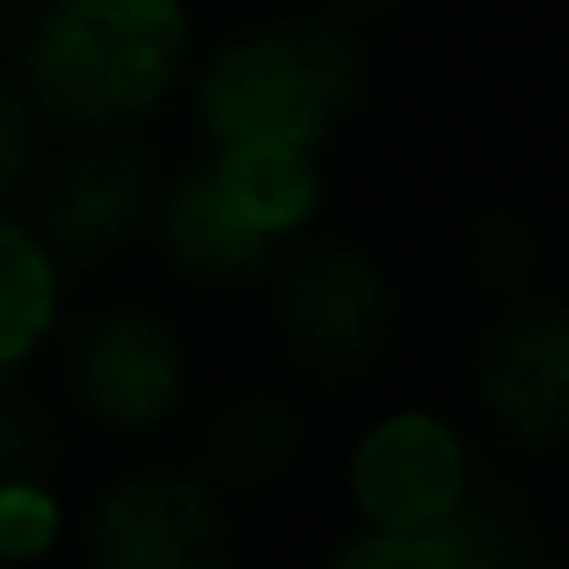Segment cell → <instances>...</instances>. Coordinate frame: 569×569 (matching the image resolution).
<instances>
[{"mask_svg":"<svg viewBox=\"0 0 569 569\" xmlns=\"http://www.w3.org/2000/svg\"><path fill=\"white\" fill-rule=\"evenodd\" d=\"M373 92L361 26L337 13L258 19L190 62L184 99L202 148H307L331 153Z\"/></svg>","mask_w":569,"mask_h":569,"instance_id":"obj_1","label":"cell"},{"mask_svg":"<svg viewBox=\"0 0 569 569\" xmlns=\"http://www.w3.org/2000/svg\"><path fill=\"white\" fill-rule=\"evenodd\" d=\"M190 0H38L19 19V87L62 136H129L184 92Z\"/></svg>","mask_w":569,"mask_h":569,"instance_id":"obj_2","label":"cell"},{"mask_svg":"<svg viewBox=\"0 0 569 569\" xmlns=\"http://www.w3.org/2000/svg\"><path fill=\"white\" fill-rule=\"evenodd\" d=\"M276 343L307 380L356 386L386 361L398 337V282L380 251L343 233H300L270 263Z\"/></svg>","mask_w":569,"mask_h":569,"instance_id":"obj_3","label":"cell"},{"mask_svg":"<svg viewBox=\"0 0 569 569\" xmlns=\"http://www.w3.org/2000/svg\"><path fill=\"white\" fill-rule=\"evenodd\" d=\"M62 392L80 422L117 441L166 435L190 410L197 356L172 312L148 300H104L87 319L62 325Z\"/></svg>","mask_w":569,"mask_h":569,"instance_id":"obj_4","label":"cell"},{"mask_svg":"<svg viewBox=\"0 0 569 569\" xmlns=\"http://www.w3.org/2000/svg\"><path fill=\"white\" fill-rule=\"evenodd\" d=\"M478 490L471 435L435 405H386L343 453V496L356 527H435Z\"/></svg>","mask_w":569,"mask_h":569,"instance_id":"obj_5","label":"cell"},{"mask_svg":"<svg viewBox=\"0 0 569 569\" xmlns=\"http://www.w3.org/2000/svg\"><path fill=\"white\" fill-rule=\"evenodd\" d=\"M87 557L99 569H221L227 490L202 466H136L87 508Z\"/></svg>","mask_w":569,"mask_h":569,"instance_id":"obj_6","label":"cell"},{"mask_svg":"<svg viewBox=\"0 0 569 569\" xmlns=\"http://www.w3.org/2000/svg\"><path fill=\"white\" fill-rule=\"evenodd\" d=\"M31 227L74 258H117V251L141 246L153 221V197H160V166L153 153L129 136H68V148L43 153L38 178H31Z\"/></svg>","mask_w":569,"mask_h":569,"instance_id":"obj_7","label":"cell"},{"mask_svg":"<svg viewBox=\"0 0 569 569\" xmlns=\"http://www.w3.org/2000/svg\"><path fill=\"white\" fill-rule=\"evenodd\" d=\"M471 398L520 453H551L569 435V312L545 288L496 300L471 349Z\"/></svg>","mask_w":569,"mask_h":569,"instance_id":"obj_8","label":"cell"},{"mask_svg":"<svg viewBox=\"0 0 569 569\" xmlns=\"http://www.w3.org/2000/svg\"><path fill=\"white\" fill-rule=\"evenodd\" d=\"M148 239L160 246L166 270L190 288H251V282L270 276L276 258H282V246L263 239L258 227L227 202V190L214 184L202 153L190 166H178V172H160Z\"/></svg>","mask_w":569,"mask_h":569,"instance_id":"obj_9","label":"cell"},{"mask_svg":"<svg viewBox=\"0 0 569 569\" xmlns=\"http://www.w3.org/2000/svg\"><path fill=\"white\" fill-rule=\"evenodd\" d=\"M300 459H307V417L288 392L246 386V392L221 398L202 422V471L227 496L276 490L300 471Z\"/></svg>","mask_w":569,"mask_h":569,"instance_id":"obj_10","label":"cell"},{"mask_svg":"<svg viewBox=\"0 0 569 569\" xmlns=\"http://www.w3.org/2000/svg\"><path fill=\"white\" fill-rule=\"evenodd\" d=\"M68 325V263L26 209H0V380H19Z\"/></svg>","mask_w":569,"mask_h":569,"instance_id":"obj_11","label":"cell"},{"mask_svg":"<svg viewBox=\"0 0 569 569\" xmlns=\"http://www.w3.org/2000/svg\"><path fill=\"white\" fill-rule=\"evenodd\" d=\"M214 184L227 190L239 214L276 246H295L300 233H312L331 202V166L325 153L307 148H202Z\"/></svg>","mask_w":569,"mask_h":569,"instance_id":"obj_12","label":"cell"},{"mask_svg":"<svg viewBox=\"0 0 569 569\" xmlns=\"http://www.w3.org/2000/svg\"><path fill=\"white\" fill-rule=\"evenodd\" d=\"M466 270L483 295L496 300H515V295H532L545 276V246L532 233L527 214L515 209H490L466 227Z\"/></svg>","mask_w":569,"mask_h":569,"instance_id":"obj_13","label":"cell"},{"mask_svg":"<svg viewBox=\"0 0 569 569\" xmlns=\"http://www.w3.org/2000/svg\"><path fill=\"white\" fill-rule=\"evenodd\" d=\"M68 496L50 471L0 478V563H50L68 545Z\"/></svg>","mask_w":569,"mask_h":569,"instance_id":"obj_14","label":"cell"},{"mask_svg":"<svg viewBox=\"0 0 569 569\" xmlns=\"http://www.w3.org/2000/svg\"><path fill=\"white\" fill-rule=\"evenodd\" d=\"M62 466V422L38 392L19 380H0V478H26V471Z\"/></svg>","mask_w":569,"mask_h":569,"instance_id":"obj_15","label":"cell"},{"mask_svg":"<svg viewBox=\"0 0 569 569\" xmlns=\"http://www.w3.org/2000/svg\"><path fill=\"white\" fill-rule=\"evenodd\" d=\"M50 153V117L38 111L19 74H0V209H19Z\"/></svg>","mask_w":569,"mask_h":569,"instance_id":"obj_16","label":"cell"},{"mask_svg":"<svg viewBox=\"0 0 569 569\" xmlns=\"http://www.w3.org/2000/svg\"><path fill=\"white\" fill-rule=\"evenodd\" d=\"M325 13H337V19H349V26H380V19H392L398 7H405V0H319Z\"/></svg>","mask_w":569,"mask_h":569,"instance_id":"obj_17","label":"cell"},{"mask_svg":"<svg viewBox=\"0 0 569 569\" xmlns=\"http://www.w3.org/2000/svg\"><path fill=\"white\" fill-rule=\"evenodd\" d=\"M19 19H26V13H19V0H0V31L19 26Z\"/></svg>","mask_w":569,"mask_h":569,"instance_id":"obj_18","label":"cell"}]
</instances>
